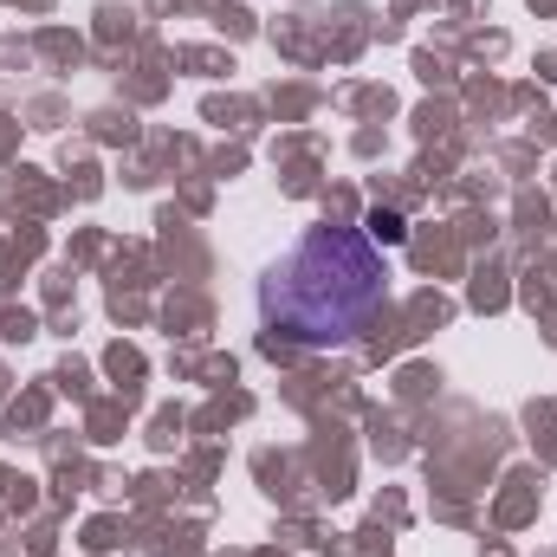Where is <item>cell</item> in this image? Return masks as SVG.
I'll return each mask as SVG.
<instances>
[{
  "label": "cell",
  "instance_id": "1",
  "mask_svg": "<svg viewBox=\"0 0 557 557\" xmlns=\"http://www.w3.org/2000/svg\"><path fill=\"white\" fill-rule=\"evenodd\" d=\"M383 298H389V267L363 227H311L260 278V324L305 350L357 344L383 311Z\"/></svg>",
  "mask_w": 557,
  "mask_h": 557
},
{
  "label": "cell",
  "instance_id": "2",
  "mask_svg": "<svg viewBox=\"0 0 557 557\" xmlns=\"http://www.w3.org/2000/svg\"><path fill=\"white\" fill-rule=\"evenodd\" d=\"M363 234L370 240H383V247H396L409 227H403V214H389V208H370V221H363Z\"/></svg>",
  "mask_w": 557,
  "mask_h": 557
}]
</instances>
